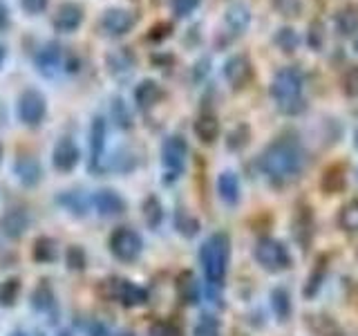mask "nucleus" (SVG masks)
I'll return each mask as SVG.
<instances>
[{
  "label": "nucleus",
  "instance_id": "53",
  "mask_svg": "<svg viewBox=\"0 0 358 336\" xmlns=\"http://www.w3.org/2000/svg\"><path fill=\"white\" fill-rule=\"evenodd\" d=\"M59 336H72V334H70V332H61Z\"/></svg>",
  "mask_w": 358,
  "mask_h": 336
},
{
  "label": "nucleus",
  "instance_id": "16",
  "mask_svg": "<svg viewBox=\"0 0 358 336\" xmlns=\"http://www.w3.org/2000/svg\"><path fill=\"white\" fill-rule=\"evenodd\" d=\"M313 233H316V222H313V211L309 206H300L294 216V238L300 249H309Z\"/></svg>",
  "mask_w": 358,
  "mask_h": 336
},
{
  "label": "nucleus",
  "instance_id": "50",
  "mask_svg": "<svg viewBox=\"0 0 358 336\" xmlns=\"http://www.w3.org/2000/svg\"><path fill=\"white\" fill-rule=\"evenodd\" d=\"M9 336H27V334H22V332H14V334H9Z\"/></svg>",
  "mask_w": 358,
  "mask_h": 336
},
{
  "label": "nucleus",
  "instance_id": "38",
  "mask_svg": "<svg viewBox=\"0 0 358 336\" xmlns=\"http://www.w3.org/2000/svg\"><path fill=\"white\" fill-rule=\"evenodd\" d=\"M249 137H251L249 126H244V123H240V126L235 128V130L229 134V139H227L229 150H240V148H244V146L249 144Z\"/></svg>",
  "mask_w": 358,
  "mask_h": 336
},
{
  "label": "nucleus",
  "instance_id": "14",
  "mask_svg": "<svg viewBox=\"0 0 358 336\" xmlns=\"http://www.w3.org/2000/svg\"><path fill=\"white\" fill-rule=\"evenodd\" d=\"M85 11L78 3H63L56 9V14L52 18V27L56 34H74L78 27L83 25Z\"/></svg>",
  "mask_w": 358,
  "mask_h": 336
},
{
  "label": "nucleus",
  "instance_id": "39",
  "mask_svg": "<svg viewBox=\"0 0 358 336\" xmlns=\"http://www.w3.org/2000/svg\"><path fill=\"white\" fill-rule=\"evenodd\" d=\"M195 336H220V321L204 314L195 325Z\"/></svg>",
  "mask_w": 358,
  "mask_h": 336
},
{
  "label": "nucleus",
  "instance_id": "49",
  "mask_svg": "<svg viewBox=\"0 0 358 336\" xmlns=\"http://www.w3.org/2000/svg\"><path fill=\"white\" fill-rule=\"evenodd\" d=\"M352 38H354V41H352V45H354V52L358 54V31L354 34V36H352Z\"/></svg>",
  "mask_w": 358,
  "mask_h": 336
},
{
  "label": "nucleus",
  "instance_id": "41",
  "mask_svg": "<svg viewBox=\"0 0 358 336\" xmlns=\"http://www.w3.org/2000/svg\"><path fill=\"white\" fill-rule=\"evenodd\" d=\"M150 336H184V332L173 321H157L150 328Z\"/></svg>",
  "mask_w": 358,
  "mask_h": 336
},
{
  "label": "nucleus",
  "instance_id": "36",
  "mask_svg": "<svg viewBox=\"0 0 358 336\" xmlns=\"http://www.w3.org/2000/svg\"><path fill=\"white\" fill-rule=\"evenodd\" d=\"M20 294V280L9 278L0 285V305H14Z\"/></svg>",
  "mask_w": 358,
  "mask_h": 336
},
{
  "label": "nucleus",
  "instance_id": "31",
  "mask_svg": "<svg viewBox=\"0 0 358 336\" xmlns=\"http://www.w3.org/2000/svg\"><path fill=\"white\" fill-rule=\"evenodd\" d=\"M56 255H59V251H56V242L52 238H38L34 242L31 258L36 262H52L56 260Z\"/></svg>",
  "mask_w": 358,
  "mask_h": 336
},
{
  "label": "nucleus",
  "instance_id": "46",
  "mask_svg": "<svg viewBox=\"0 0 358 336\" xmlns=\"http://www.w3.org/2000/svg\"><path fill=\"white\" fill-rule=\"evenodd\" d=\"M65 258H67V265L72 269H85V253H83V249H78V246H70Z\"/></svg>",
  "mask_w": 358,
  "mask_h": 336
},
{
  "label": "nucleus",
  "instance_id": "7",
  "mask_svg": "<svg viewBox=\"0 0 358 336\" xmlns=\"http://www.w3.org/2000/svg\"><path fill=\"white\" fill-rule=\"evenodd\" d=\"M141 249H143L141 235L130 227H121L110 235V251L121 262L137 260L141 255Z\"/></svg>",
  "mask_w": 358,
  "mask_h": 336
},
{
  "label": "nucleus",
  "instance_id": "5",
  "mask_svg": "<svg viewBox=\"0 0 358 336\" xmlns=\"http://www.w3.org/2000/svg\"><path fill=\"white\" fill-rule=\"evenodd\" d=\"M188 162V144L182 134H171L162 144V164L166 168V179L164 182H175V179L184 173Z\"/></svg>",
  "mask_w": 358,
  "mask_h": 336
},
{
  "label": "nucleus",
  "instance_id": "32",
  "mask_svg": "<svg viewBox=\"0 0 358 336\" xmlns=\"http://www.w3.org/2000/svg\"><path fill=\"white\" fill-rule=\"evenodd\" d=\"M307 45H309V50L313 52H322L324 48V43H327V31H324V25H322V20H311L309 22V29H307V36H305Z\"/></svg>",
  "mask_w": 358,
  "mask_h": 336
},
{
  "label": "nucleus",
  "instance_id": "11",
  "mask_svg": "<svg viewBox=\"0 0 358 336\" xmlns=\"http://www.w3.org/2000/svg\"><path fill=\"white\" fill-rule=\"evenodd\" d=\"M99 27L110 38L126 36V34H130L134 27V14L123 7H110L103 11V16H101Z\"/></svg>",
  "mask_w": 358,
  "mask_h": 336
},
{
  "label": "nucleus",
  "instance_id": "21",
  "mask_svg": "<svg viewBox=\"0 0 358 336\" xmlns=\"http://www.w3.org/2000/svg\"><path fill=\"white\" fill-rule=\"evenodd\" d=\"M217 195L227 206H235L242 197V186H240V177L233 171H224L217 177Z\"/></svg>",
  "mask_w": 358,
  "mask_h": 336
},
{
  "label": "nucleus",
  "instance_id": "15",
  "mask_svg": "<svg viewBox=\"0 0 358 336\" xmlns=\"http://www.w3.org/2000/svg\"><path fill=\"white\" fill-rule=\"evenodd\" d=\"M92 204H94L99 216H103V218H115V216H121V213L126 211V200L112 188L96 190L94 197H92Z\"/></svg>",
  "mask_w": 358,
  "mask_h": 336
},
{
  "label": "nucleus",
  "instance_id": "52",
  "mask_svg": "<svg viewBox=\"0 0 358 336\" xmlns=\"http://www.w3.org/2000/svg\"><path fill=\"white\" fill-rule=\"evenodd\" d=\"M354 144H356V148H358V130H356V137H354Z\"/></svg>",
  "mask_w": 358,
  "mask_h": 336
},
{
  "label": "nucleus",
  "instance_id": "19",
  "mask_svg": "<svg viewBox=\"0 0 358 336\" xmlns=\"http://www.w3.org/2000/svg\"><path fill=\"white\" fill-rule=\"evenodd\" d=\"M162 97H164V90L155 78H143V81L137 83V88H134V92H132L134 106L139 110H150L152 106L159 104Z\"/></svg>",
  "mask_w": 358,
  "mask_h": 336
},
{
  "label": "nucleus",
  "instance_id": "13",
  "mask_svg": "<svg viewBox=\"0 0 358 336\" xmlns=\"http://www.w3.org/2000/svg\"><path fill=\"white\" fill-rule=\"evenodd\" d=\"M81 162V148L72 137H61L52 150V166L59 173H72Z\"/></svg>",
  "mask_w": 358,
  "mask_h": 336
},
{
  "label": "nucleus",
  "instance_id": "8",
  "mask_svg": "<svg viewBox=\"0 0 358 336\" xmlns=\"http://www.w3.org/2000/svg\"><path fill=\"white\" fill-rule=\"evenodd\" d=\"M67 56H70V54L65 52V48H63L59 41H50V43H45L43 48L38 50L34 63H36V70H38L41 76L54 78L56 74L65 72Z\"/></svg>",
  "mask_w": 358,
  "mask_h": 336
},
{
  "label": "nucleus",
  "instance_id": "12",
  "mask_svg": "<svg viewBox=\"0 0 358 336\" xmlns=\"http://www.w3.org/2000/svg\"><path fill=\"white\" fill-rule=\"evenodd\" d=\"M224 78L233 90H244L253 81V63L246 54H233L224 63Z\"/></svg>",
  "mask_w": 358,
  "mask_h": 336
},
{
  "label": "nucleus",
  "instance_id": "28",
  "mask_svg": "<svg viewBox=\"0 0 358 336\" xmlns=\"http://www.w3.org/2000/svg\"><path fill=\"white\" fill-rule=\"evenodd\" d=\"M271 309L275 314V318L278 321H289L291 316V296H289V291L282 289V287H278L271 291Z\"/></svg>",
  "mask_w": 358,
  "mask_h": 336
},
{
  "label": "nucleus",
  "instance_id": "48",
  "mask_svg": "<svg viewBox=\"0 0 358 336\" xmlns=\"http://www.w3.org/2000/svg\"><path fill=\"white\" fill-rule=\"evenodd\" d=\"M5 61H7V48H5L3 43H0V70H3Z\"/></svg>",
  "mask_w": 358,
  "mask_h": 336
},
{
  "label": "nucleus",
  "instance_id": "35",
  "mask_svg": "<svg viewBox=\"0 0 358 336\" xmlns=\"http://www.w3.org/2000/svg\"><path fill=\"white\" fill-rule=\"evenodd\" d=\"M112 117H115V123L121 130H130L132 128V115H130L128 106L123 104V99L112 101Z\"/></svg>",
  "mask_w": 358,
  "mask_h": 336
},
{
  "label": "nucleus",
  "instance_id": "3",
  "mask_svg": "<svg viewBox=\"0 0 358 336\" xmlns=\"http://www.w3.org/2000/svg\"><path fill=\"white\" fill-rule=\"evenodd\" d=\"M229 258H231V240L227 233H213L210 238L201 244L199 262H201V269H204L208 285L220 287L224 283L227 269H229Z\"/></svg>",
  "mask_w": 358,
  "mask_h": 336
},
{
  "label": "nucleus",
  "instance_id": "42",
  "mask_svg": "<svg viewBox=\"0 0 358 336\" xmlns=\"http://www.w3.org/2000/svg\"><path fill=\"white\" fill-rule=\"evenodd\" d=\"M63 204L70 209L72 213H76V216H85V209H87V202L78 195V193H67L65 197H61Z\"/></svg>",
  "mask_w": 358,
  "mask_h": 336
},
{
  "label": "nucleus",
  "instance_id": "30",
  "mask_svg": "<svg viewBox=\"0 0 358 336\" xmlns=\"http://www.w3.org/2000/svg\"><path fill=\"white\" fill-rule=\"evenodd\" d=\"M141 211H143V220H145V224H148L150 229L159 227L162 220H164V209H162L159 200H157L155 195H148V197L143 200Z\"/></svg>",
  "mask_w": 358,
  "mask_h": 336
},
{
  "label": "nucleus",
  "instance_id": "6",
  "mask_svg": "<svg viewBox=\"0 0 358 336\" xmlns=\"http://www.w3.org/2000/svg\"><path fill=\"white\" fill-rule=\"evenodd\" d=\"M16 115L22 126H27V128L41 126L45 121V115H48V99H45V94L36 88L22 90V94L18 97V104H16Z\"/></svg>",
  "mask_w": 358,
  "mask_h": 336
},
{
  "label": "nucleus",
  "instance_id": "20",
  "mask_svg": "<svg viewBox=\"0 0 358 336\" xmlns=\"http://www.w3.org/2000/svg\"><path fill=\"white\" fill-rule=\"evenodd\" d=\"M106 65H108V72L112 76L123 78V76H128L134 70V65H137V59H134V54H132L130 48H117V50L108 52Z\"/></svg>",
  "mask_w": 358,
  "mask_h": 336
},
{
  "label": "nucleus",
  "instance_id": "25",
  "mask_svg": "<svg viewBox=\"0 0 358 336\" xmlns=\"http://www.w3.org/2000/svg\"><path fill=\"white\" fill-rule=\"evenodd\" d=\"M307 325L313 336H345L341 325L327 314H311V316H307Z\"/></svg>",
  "mask_w": 358,
  "mask_h": 336
},
{
  "label": "nucleus",
  "instance_id": "4",
  "mask_svg": "<svg viewBox=\"0 0 358 336\" xmlns=\"http://www.w3.org/2000/svg\"><path fill=\"white\" fill-rule=\"evenodd\" d=\"M255 260L262 269H266V272H271V274L287 272V269L294 265V258H291L285 242H280L275 238H260L257 240Z\"/></svg>",
  "mask_w": 358,
  "mask_h": 336
},
{
  "label": "nucleus",
  "instance_id": "9",
  "mask_svg": "<svg viewBox=\"0 0 358 336\" xmlns=\"http://www.w3.org/2000/svg\"><path fill=\"white\" fill-rule=\"evenodd\" d=\"M251 25V9L246 3H231L227 7V14H224V22H222V41L224 43H233L235 38H240L242 34L249 29Z\"/></svg>",
  "mask_w": 358,
  "mask_h": 336
},
{
  "label": "nucleus",
  "instance_id": "23",
  "mask_svg": "<svg viewBox=\"0 0 358 336\" xmlns=\"http://www.w3.org/2000/svg\"><path fill=\"white\" fill-rule=\"evenodd\" d=\"M334 27L338 36H354L358 31V5H345L336 11Z\"/></svg>",
  "mask_w": 358,
  "mask_h": 336
},
{
  "label": "nucleus",
  "instance_id": "37",
  "mask_svg": "<svg viewBox=\"0 0 358 336\" xmlns=\"http://www.w3.org/2000/svg\"><path fill=\"white\" fill-rule=\"evenodd\" d=\"M341 88H343L345 97L358 99V65H352L350 70H347V72L343 74Z\"/></svg>",
  "mask_w": 358,
  "mask_h": 336
},
{
  "label": "nucleus",
  "instance_id": "2",
  "mask_svg": "<svg viewBox=\"0 0 358 336\" xmlns=\"http://www.w3.org/2000/svg\"><path fill=\"white\" fill-rule=\"evenodd\" d=\"M302 90H305V74H302V70L296 65L280 67L271 81V97L275 101L278 110L291 117L300 115V112L307 108Z\"/></svg>",
  "mask_w": 358,
  "mask_h": 336
},
{
  "label": "nucleus",
  "instance_id": "54",
  "mask_svg": "<svg viewBox=\"0 0 358 336\" xmlns=\"http://www.w3.org/2000/svg\"><path fill=\"white\" fill-rule=\"evenodd\" d=\"M356 255H358V251H356Z\"/></svg>",
  "mask_w": 358,
  "mask_h": 336
},
{
  "label": "nucleus",
  "instance_id": "26",
  "mask_svg": "<svg viewBox=\"0 0 358 336\" xmlns=\"http://www.w3.org/2000/svg\"><path fill=\"white\" fill-rule=\"evenodd\" d=\"M177 294L186 302V305H195V302L199 300V287H197L195 278L190 272H184L177 278Z\"/></svg>",
  "mask_w": 358,
  "mask_h": 336
},
{
  "label": "nucleus",
  "instance_id": "45",
  "mask_svg": "<svg viewBox=\"0 0 358 336\" xmlns=\"http://www.w3.org/2000/svg\"><path fill=\"white\" fill-rule=\"evenodd\" d=\"M50 0H20V7L25 14L29 16H41L45 9H48Z\"/></svg>",
  "mask_w": 358,
  "mask_h": 336
},
{
  "label": "nucleus",
  "instance_id": "10",
  "mask_svg": "<svg viewBox=\"0 0 358 336\" xmlns=\"http://www.w3.org/2000/svg\"><path fill=\"white\" fill-rule=\"evenodd\" d=\"M108 289H110V298L121 302L123 307H139L148 302V291L126 278H112L108 283Z\"/></svg>",
  "mask_w": 358,
  "mask_h": 336
},
{
  "label": "nucleus",
  "instance_id": "17",
  "mask_svg": "<svg viewBox=\"0 0 358 336\" xmlns=\"http://www.w3.org/2000/svg\"><path fill=\"white\" fill-rule=\"evenodd\" d=\"M106 119L103 117H94L92 126H90V171H96L101 155L106 150Z\"/></svg>",
  "mask_w": 358,
  "mask_h": 336
},
{
  "label": "nucleus",
  "instance_id": "40",
  "mask_svg": "<svg viewBox=\"0 0 358 336\" xmlns=\"http://www.w3.org/2000/svg\"><path fill=\"white\" fill-rule=\"evenodd\" d=\"M201 3L204 0H171V7L177 18H188L190 14H195Z\"/></svg>",
  "mask_w": 358,
  "mask_h": 336
},
{
  "label": "nucleus",
  "instance_id": "51",
  "mask_svg": "<svg viewBox=\"0 0 358 336\" xmlns=\"http://www.w3.org/2000/svg\"><path fill=\"white\" fill-rule=\"evenodd\" d=\"M3 153H5V150H3V144H0V162H3Z\"/></svg>",
  "mask_w": 358,
  "mask_h": 336
},
{
  "label": "nucleus",
  "instance_id": "47",
  "mask_svg": "<svg viewBox=\"0 0 358 336\" xmlns=\"http://www.w3.org/2000/svg\"><path fill=\"white\" fill-rule=\"evenodd\" d=\"M9 22H11V16H9V7L0 0V31H5L9 27Z\"/></svg>",
  "mask_w": 358,
  "mask_h": 336
},
{
  "label": "nucleus",
  "instance_id": "22",
  "mask_svg": "<svg viewBox=\"0 0 358 336\" xmlns=\"http://www.w3.org/2000/svg\"><path fill=\"white\" fill-rule=\"evenodd\" d=\"M347 184V175H345V166L343 164H331L322 171L320 175V190L327 195L341 193Z\"/></svg>",
  "mask_w": 358,
  "mask_h": 336
},
{
  "label": "nucleus",
  "instance_id": "18",
  "mask_svg": "<svg viewBox=\"0 0 358 336\" xmlns=\"http://www.w3.org/2000/svg\"><path fill=\"white\" fill-rule=\"evenodd\" d=\"M14 175L18 177V182L27 188H34L43 179V168L36 157L22 155L14 162Z\"/></svg>",
  "mask_w": 358,
  "mask_h": 336
},
{
  "label": "nucleus",
  "instance_id": "1",
  "mask_svg": "<svg viewBox=\"0 0 358 336\" xmlns=\"http://www.w3.org/2000/svg\"><path fill=\"white\" fill-rule=\"evenodd\" d=\"M262 173L275 184H287L302 173L305 168V150L291 137H280L271 141L260 155Z\"/></svg>",
  "mask_w": 358,
  "mask_h": 336
},
{
  "label": "nucleus",
  "instance_id": "34",
  "mask_svg": "<svg viewBox=\"0 0 358 336\" xmlns=\"http://www.w3.org/2000/svg\"><path fill=\"white\" fill-rule=\"evenodd\" d=\"M338 227L343 231H358V200L347 202V204L341 209V216H338Z\"/></svg>",
  "mask_w": 358,
  "mask_h": 336
},
{
  "label": "nucleus",
  "instance_id": "29",
  "mask_svg": "<svg viewBox=\"0 0 358 336\" xmlns=\"http://www.w3.org/2000/svg\"><path fill=\"white\" fill-rule=\"evenodd\" d=\"M27 227H29V218L25 211L14 209L5 216V231L11 235V238H20Z\"/></svg>",
  "mask_w": 358,
  "mask_h": 336
},
{
  "label": "nucleus",
  "instance_id": "27",
  "mask_svg": "<svg viewBox=\"0 0 358 336\" xmlns=\"http://www.w3.org/2000/svg\"><path fill=\"white\" fill-rule=\"evenodd\" d=\"M324 274H327V258L320 255L316 260V267H313V272L307 280L305 289H302V294H305L307 298H313L318 294V289L322 287V280H324Z\"/></svg>",
  "mask_w": 358,
  "mask_h": 336
},
{
  "label": "nucleus",
  "instance_id": "43",
  "mask_svg": "<svg viewBox=\"0 0 358 336\" xmlns=\"http://www.w3.org/2000/svg\"><path fill=\"white\" fill-rule=\"evenodd\" d=\"M273 7L280 11L282 16H291V18H296L300 16V0H273Z\"/></svg>",
  "mask_w": 358,
  "mask_h": 336
},
{
  "label": "nucleus",
  "instance_id": "24",
  "mask_svg": "<svg viewBox=\"0 0 358 336\" xmlns=\"http://www.w3.org/2000/svg\"><path fill=\"white\" fill-rule=\"evenodd\" d=\"M193 130H195V137L201 141V144H215L217 137H220V121L215 115H208V112H204V115H199L193 123Z\"/></svg>",
  "mask_w": 358,
  "mask_h": 336
},
{
  "label": "nucleus",
  "instance_id": "44",
  "mask_svg": "<svg viewBox=\"0 0 358 336\" xmlns=\"http://www.w3.org/2000/svg\"><path fill=\"white\" fill-rule=\"evenodd\" d=\"M177 229L184 235H195L199 231V222L186 216V213H177Z\"/></svg>",
  "mask_w": 358,
  "mask_h": 336
},
{
  "label": "nucleus",
  "instance_id": "33",
  "mask_svg": "<svg viewBox=\"0 0 358 336\" xmlns=\"http://www.w3.org/2000/svg\"><path fill=\"white\" fill-rule=\"evenodd\" d=\"M273 43L285 54H294L298 50V45H300V38H298V34H296L294 27H280L275 31V36H273Z\"/></svg>",
  "mask_w": 358,
  "mask_h": 336
}]
</instances>
